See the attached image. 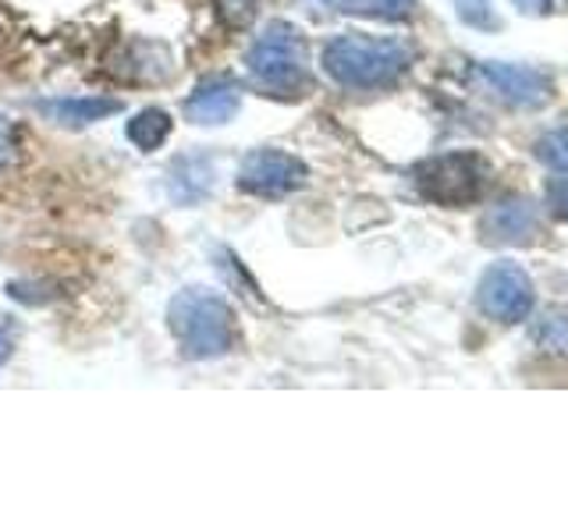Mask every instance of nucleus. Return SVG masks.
Returning <instances> with one entry per match:
<instances>
[{"label":"nucleus","mask_w":568,"mask_h":532,"mask_svg":"<svg viewBox=\"0 0 568 532\" xmlns=\"http://www.w3.org/2000/svg\"><path fill=\"white\" fill-rule=\"evenodd\" d=\"M537 345L550 355H561L568 359V309L558 306V309H547L537 324Z\"/></svg>","instance_id":"obj_4"},{"label":"nucleus","mask_w":568,"mask_h":532,"mask_svg":"<svg viewBox=\"0 0 568 532\" xmlns=\"http://www.w3.org/2000/svg\"><path fill=\"white\" fill-rule=\"evenodd\" d=\"M419 185L437 203H469L487 185V164L473 153L440 156L423 167Z\"/></svg>","instance_id":"obj_2"},{"label":"nucleus","mask_w":568,"mask_h":532,"mask_svg":"<svg viewBox=\"0 0 568 532\" xmlns=\"http://www.w3.org/2000/svg\"><path fill=\"white\" fill-rule=\"evenodd\" d=\"M537 156L544 160V164L555 167V171H568V132L547 135L537 146Z\"/></svg>","instance_id":"obj_5"},{"label":"nucleus","mask_w":568,"mask_h":532,"mask_svg":"<svg viewBox=\"0 0 568 532\" xmlns=\"http://www.w3.org/2000/svg\"><path fill=\"white\" fill-rule=\"evenodd\" d=\"M11 351V324H4V316H0V362L8 359Z\"/></svg>","instance_id":"obj_7"},{"label":"nucleus","mask_w":568,"mask_h":532,"mask_svg":"<svg viewBox=\"0 0 568 532\" xmlns=\"http://www.w3.org/2000/svg\"><path fill=\"white\" fill-rule=\"evenodd\" d=\"M515 8H523L529 14H544L550 8V0H515Z\"/></svg>","instance_id":"obj_8"},{"label":"nucleus","mask_w":568,"mask_h":532,"mask_svg":"<svg viewBox=\"0 0 568 532\" xmlns=\"http://www.w3.org/2000/svg\"><path fill=\"white\" fill-rule=\"evenodd\" d=\"M479 306L487 316L501 319V324H515L532 309V284L529 277L511 263H497L487 270L484 284H479Z\"/></svg>","instance_id":"obj_3"},{"label":"nucleus","mask_w":568,"mask_h":532,"mask_svg":"<svg viewBox=\"0 0 568 532\" xmlns=\"http://www.w3.org/2000/svg\"><path fill=\"white\" fill-rule=\"evenodd\" d=\"M402 61H405L402 47L377 43V40H342L327 50V68L337 79H345L352 85L381 82L390 71H398Z\"/></svg>","instance_id":"obj_1"},{"label":"nucleus","mask_w":568,"mask_h":532,"mask_svg":"<svg viewBox=\"0 0 568 532\" xmlns=\"http://www.w3.org/2000/svg\"><path fill=\"white\" fill-rule=\"evenodd\" d=\"M550 206H555L558 217L568 221V185H555V188H550Z\"/></svg>","instance_id":"obj_6"}]
</instances>
